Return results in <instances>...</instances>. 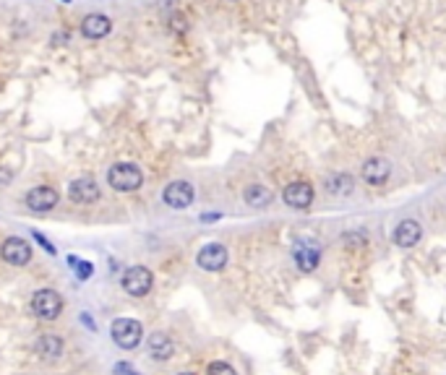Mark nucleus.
Listing matches in <instances>:
<instances>
[{
	"mask_svg": "<svg viewBox=\"0 0 446 375\" xmlns=\"http://www.w3.org/2000/svg\"><path fill=\"white\" fill-rule=\"evenodd\" d=\"M11 180H13V172L8 170V167H0V188H6Z\"/></svg>",
	"mask_w": 446,
	"mask_h": 375,
	"instance_id": "24",
	"label": "nucleus"
},
{
	"mask_svg": "<svg viewBox=\"0 0 446 375\" xmlns=\"http://www.w3.org/2000/svg\"><path fill=\"white\" fill-rule=\"evenodd\" d=\"M115 375H139V370H133L128 363H118L115 365Z\"/></svg>",
	"mask_w": 446,
	"mask_h": 375,
	"instance_id": "23",
	"label": "nucleus"
},
{
	"mask_svg": "<svg viewBox=\"0 0 446 375\" xmlns=\"http://www.w3.org/2000/svg\"><path fill=\"white\" fill-rule=\"evenodd\" d=\"M282 201L290 206V209H295V211H305L308 206L314 204V188H311V182L295 180L290 182V185H284Z\"/></svg>",
	"mask_w": 446,
	"mask_h": 375,
	"instance_id": "11",
	"label": "nucleus"
},
{
	"mask_svg": "<svg viewBox=\"0 0 446 375\" xmlns=\"http://www.w3.org/2000/svg\"><path fill=\"white\" fill-rule=\"evenodd\" d=\"M110 333L120 349H136L144 339V326L133 318H115L110 326Z\"/></svg>",
	"mask_w": 446,
	"mask_h": 375,
	"instance_id": "2",
	"label": "nucleus"
},
{
	"mask_svg": "<svg viewBox=\"0 0 446 375\" xmlns=\"http://www.w3.org/2000/svg\"><path fill=\"white\" fill-rule=\"evenodd\" d=\"M37 354L42 357V360H60L63 357V339L60 336H55V333H44V336H40V342H37Z\"/></svg>",
	"mask_w": 446,
	"mask_h": 375,
	"instance_id": "16",
	"label": "nucleus"
},
{
	"mask_svg": "<svg viewBox=\"0 0 446 375\" xmlns=\"http://www.w3.org/2000/svg\"><path fill=\"white\" fill-rule=\"evenodd\" d=\"M389 175H392V164L384 157H370V159L363 162V180L368 182V185L379 188V185L389 180Z\"/></svg>",
	"mask_w": 446,
	"mask_h": 375,
	"instance_id": "14",
	"label": "nucleus"
},
{
	"mask_svg": "<svg viewBox=\"0 0 446 375\" xmlns=\"http://www.w3.org/2000/svg\"><path fill=\"white\" fill-rule=\"evenodd\" d=\"M144 182V172L133 162H118L108 170V185L118 193H133Z\"/></svg>",
	"mask_w": 446,
	"mask_h": 375,
	"instance_id": "1",
	"label": "nucleus"
},
{
	"mask_svg": "<svg viewBox=\"0 0 446 375\" xmlns=\"http://www.w3.org/2000/svg\"><path fill=\"white\" fill-rule=\"evenodd\" d=\"M99 195H102V188H99V182L94 180V177H89V175H81V177L68 182V198H71L74 204H97Z\"/></svg>",
	"mask_w": 446,
	"mask_h": 375,
	"instance_id": "5",
	"label": "nucleus"
},
{
	"mask_svg": "<svg viewBox=\"0 0 446 375\" xmlns=\"http://www.w3.org/2000/svg\"><path fill=\"white\" fill-rule=\"evenodd\" d=\"M228 247L222 243H207V245L198 250L196 263L201 271H209V274H217L222 268L228 266Z\"/></svg>",
	"mask_w": 446,
	"mask_h": 375,
	"instance_id": "6",
	"label": "nucleus"
},
{
	"mask_svg": "<svg viewBox=\"0 0 446 375\" xmlns=\"http://www.w3.org/2000/svg\"><path fill=\"white\" fill-rule=\"evenodd\" d=\"M180 375H194V373H180Z\"/></svg>",
	"mask_w": 446,
	"mask_h": 375,
	"instance_id": "28",
	"label": "nucleus"
},
{
	"mask_svg": "<svg viewBox=\"0 0 446 375\" xmlns=\"http://www.w3.org/2000/svg\"><path fill=\"white\" fill-rule=\"evenodd\" d=\"M194 195H196L194 193V185L188 180H173L162 191V201L170 209H175V211H183V209L194 204Z\"/></svg>",
	"mask_w": 446,
	"mask_h": 375,
	"instance_id": "8",
	"label": "nucleus"
},
{
	"mask_svg": "<svg viewBox=\"0 0 446 375\" xmlns=\"http://www.w3.org/2000/svg\"><path fill=\"white\" fill-rule=\"evenodd\" d=\"M81 321H84V323H87V326H89V329H92V331H94V321H92V318H89V315H87V313H81Z\"/></svg>",
	"mask_w": 446,
	"mask_h": 375,
	"instance_id": "26",
	"label": "nucleus"
},
{
	"mask_svg": "<svg viewBox=\"0 0 446 375\" xmlns=\"http://www.w3.org/2000/svg\"><path fill=\"white\" fill-rule=\"evenodd\" d=\"M293 258L300 271L311 274V271H316L318 261H321V245L314 243V240H308V237H303V240H298L293 245Z\"/></svg>",
	"mask_w": 446,
	"mask_h": 375,
	"instance_id": "10",
	"label": "nucleus"
},
{
	"mask_svg": "<svg viewBox=\"0 0 446 375\" xmlns=\"http://www.w3.org/2000/svg\"><path fill=\"white\" fill-rule=\"evenodd\" d=\"M342 243H345L350 250H360V247L368 243V237H366V232H363V229H350V232H345V235H342Z\"/></svg>",
	"mask_w": 446,
	"mask_h": 375,
	"instance_id": "19",
	"label": "nucleus"
},
{
	"mask_svg": "<svg viewBox=\"0 0 446 375\" xmlns=\"http://www.w3.org/2000/svg\"><path fill=\"white\" fill-rule=\"evenodd\" d=\"M420 237H423V227L418 219H402L400 225L394 227V245L407 250V247H415L420 243Z\"/></svg>",
	"mask_w": 446,
	"mask_h": 375,
	"instance_id": "13",
	"label": "nucleus"
},
{
	"mask_svg": "<svg viewBox=\"0 0 446 375\" xmlns=\"http://www.w3.org/2000/svg\"><path fill=\"white\" fill-rule=\"evenodd\" d=\"M68 42V34L66 32H55L53 34V44H66Z\"/></svg>",
	"mask_w": 446,
	"mask_h": 375,
	"instance_id": "25",
	"label": "nucleus"
},
{
	"mask_svg": "<svg viewBox=\"0 0 446 375\" xmlns=\"http://www.w3.org/2000/svg\"><path fill=\"white\" fill-rule=\"evenodd\" d=\"M32 235H34V240H37V243H40V245H42L44 250H47V253H50V256H55V253H58V250H55V245H53V243H47V240H44V237L40 235V232H37V229H34Z\"/></svg>",
	"mask_w": 446,
	"mask_h": 375,
	"instance_id": "22",
	"label": "nucleus"
},
{
	"mask_svg": "<svg viewBox=\"0 0 446 375\" xmlns=\"http://www.w3.org/2000/svg\"><path fill=\"white\" fill-rule=\"evenodd\" d=\"M58 201H60V193L55 191V188H50V185H34V188H29V193L24 195V204H26V209H32V211H53L55 206H58Z\"/></svg>",
	"mask_w": 446,
	"mask_h": 375,
	"instance_id": "7",
	"label": "nucleus"
},
{
	"mask_svg": "<svg viewBox=\"0 0 446 375\" xmlns=\"http://www.w3.org/2000/svg\"><path fill=\"white\" fill-rule=\"evenodd\" d=\"M207 375H238V373H235V367L228 363H212L207 367Z\"/></svg>",
	"mask_w": 446,
	"mask_h": 375,
	"instance_id": "20",
	"label": "nucleus"
},
{
	"mask_svg": "<svg viewBox=\"0 0 446 375\" xmlns=\"http://www.w3.org/2000/svg\"><path fill=\"white\" fill-rule=\"evenodd\" d=\"M63 297L55 290H37L32 295V313L42 321H55L63 313Z\"/></svg>",
	"mask_w": 446,
	"mask_h": 375,
	"instance_id": "4",
	"label": "nucleus"
},
{
	"mask_svg": "<svg viewBox=\"0 0 446 375\" xmlns=\"http://www.w3.org/2000/svg\"><path fill=\"white\" fill-rule=\"evenodd\" d=\"M243 198H246V204H248L250 209H266V206L274 201L272 191H269V188H264V185H259V182L248 185V188L243 191Z\"/></svg>",
	"mask_w": 446,
	"mask_h": 375,
	"instance_id": "17",
	"label": "nucleus"
},
{
	"mask_svg": "<svg viewBox=\"0 0 446 375\" xmlns=\"http://www.w3.org/2000/svg\"><path fill=\"white\" fill-rule=\"evenodd\" d=\"M146 347H149V354H152V360H157V363H164V360H170V357L175 354L173 339H170V336H167L164 331H154L152 336H149Z\"/></svg>",
	"mask_w": 446,
	"mask_h": 375,
	"instance_id": "15",
	"label": "nucleus"
},
{
	"mask_svg": "<svg viewBox=\"0 0 446 375\" xmlns=\"http://www.w3.org/2000/svg\"><path fill=\"white\" fill-rule=\"evenodd\" d=\"M0 258L11 266H26L32 261V245L24 237H6L0 245Z\"/></svg>",
	"mask_w": 446,
	"mask_h": 375,
	"instance_id": "9",
	"label": "nucleus"
},
{
	"mask_svg": "<svg viewBox=\"0 0 446 375\" xmlns=\"http://www.w3.org/2000/svg\"><path fill=\"white\" fill-rule=\"evenodd\" d=\"M74 266H76V277L78 279H89V277H92V268H94L92 263H89V261H81V263L76 261Z\"/></svg>",
	"mask_w": 446,
	"mask_h": 375,
	"instance_id": "21",
	"label": "nucleus"
},
{
	"mask_svg": "<svg viewBox=\"0 0 446 375\" xmlns=\"http://www.w3.org/2000/svg\"><path fill=\"white\" fill-rule=\"evenodd\" d=\"M324 188H327L332 195H350L355 191V180L350 177L348 172H334V175H329L327 177Z\"/></svg>",
	"mask_w": 446,
	"mask_h": 375,
	"instance_id": "18",
	"label": "nucleus"
},
{
	"mask_svg": "<svg viewBox=\"0 0 446 375\" xmlns=\"http://www.w3.org/2000/svg\"><path fill=\"white\" fill-rule=\"evenodd\" d=\"M78 29H81V37L87 40H102L112 32V19L105 13H87L78 24Z\"/></svg>",
	"mask_w": 446,
	"mask_h": 375,
	"instance_id": "12",
	"label": "nucleus"
},
{
	"mask_svg": "<svg viewBox=\"0 0 446 375\" xmlns=\"http://www.w3.org/2000/svg\"><path fill=\"white\" fill-rule=\"evenodd\" d=\"M120 284H123V290L128 292L131 297H146L154 287V274L146 266H131L126 268Z\"/></svg>",
	"mask_w": 446,
	"mask_h": 375,
	"instance_id": "3",
	"label": "nucleus"
},
{
	"mask_svg": "<svg viewBox=\"0 0 446 375\" xmlns=\"http://www.w3.org/2000/svg\"><path fill=\"white\" fill-rule=\"evenodd\" d=\"M63 3H74V0H63Z\"/></svg>",
	"mask_w": 446,
	"mask_h": 375,
	"instance_id": "27",
	"label": "nucleus"
}]
</instances>
